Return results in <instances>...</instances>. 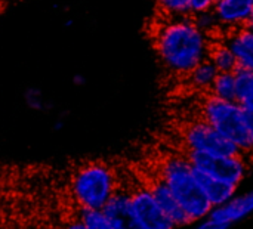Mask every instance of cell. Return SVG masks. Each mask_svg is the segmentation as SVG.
Returning a JSON list of instances; mask_svg holds the SVG:
<instances>
[{"label": "cell", "instance_id": "obj_1", "mask_svg": "<svg viewBox=\"0 0 253 229\" xmlns=\"http://www.w3.org/2000/svg\"><path fill=\"white\" fill-rule=\"evenodd\" d=\"M154 44L162 64L176 76H188L209 58L212 46L211 36L203 33L190 16L165 21L156 31Z\"/></svg>", "mask_w": 253, "mask_h": 229}, {"label": "cell", "instance_id": "obj_2", "mask_svg": "<svg viewBox=\"0 0 253 229\" xmlns=\"http://www.w3.org/2000/svg\"><path fill=\"white\" fill-rule=\"evenodd\" d=\"M159 179L170 190L191 224L211 216L213 207L203 194L199 176L187 155L168 157L160 166Z\"/></svg>", "mask_w": 253, "mask_h": 229}, {"label": "cell", "instance_id": "obj_3", "mask_svg": "<svg viewBox=\"0 0 253 229\" xmlns=\"http://www.w3.org/2000/svg\"><path fill=\"white\" fill-rule=\"evenodd\" d=\"M117 191L116 173L104 163L84 164L71 181V194L80 210H104Z\"/></svg>", "mask_w": 253, "mask_h": 229}, {"label": "cell", "instance_id": "obj_4", "mask_svg": "<svg viewBox=\"0 0 253 229\" xmlns=\"http://www.w3.org/2000/svg\"><path fill=\"white\" fill-rule=\"evenodd\" d=\"M202 120L228 139L243 155L248 157L252 154L246 126V111L237 101H222L212 95L208 96L202 104Z\"/></svg>", "mask_w": 253, "mask_h": 229}, {"label": "cell", "instance_id": "obj_5", "mask_svg": "<svg viewBox=\"0 0 253 229\" xmlns=\"http://www.w3.org/2000/svg\"><path fill=\"white\" fill-rule=\"evenodd\" d=\"M187 157L197 173L231 184L237 188L245 181L249 169L248 157L243 154L221 155L187 153Z\"/></svg>", "mask_w": 253, "mask_h": 229}, {"label": "cell", "instance_id": "obj_6", "mask_svg": "<svg viewBox=\"0 0 253 229\" xmlns=\"http://www.w3.org/2000/svg\"><path fill=\"white\" fill-rule=\"evenodd\" d=\"M182 138L187 153L221 154V155L242 154L228 139L219 135L205 120H196L190 123L185 127Z\"/></svg>", "mask_w": 253, "mask_h": 229}, {"label": "cell", "instance_id": "obj_7", "mask_svg": "<svg viewBox=\"0 0 253 229\" xmlns=\"http://www.w3.org/2000/svg\"><path fill=\"white\" fill-rule=\"evenodd\" d=\"M130 207L139 229H175V224L162 210L150 188L130 192Z\"/></svg>", "mask_w": 253, "mask_h": 229}, {"label": "cell", "instance_id": "obj_8", "mask_svg": "<svg viewBox=\"0 0 253 229\" xmlns=\"http://www.w3.org/2000/svg\"><path fill=\"white\" fill-rule=\"evenodd\" d=\"M219 27L228 31L249 25L253 12V0H215L212 7Z\"/></svg>", "mask_w": 253, "mask_h": 229}, {"label": "cell", "instance_id": "obj_9", "mask_svg": "<svg viewBox=\"0 0 253 229\" xmlns=\"http://www.w3.org/2000/svg\"><path fill=\"white\" fill-rule=\"evenodd\" d=\"M253 215V190L245 194H236L228 203L212 210L211 216L230 228Z\"/></svg>", "mask_w": 253, "mask_h": 229}, {"label": "cell", "instance_id": "obj_10", "mask_svg": "<svg viewBox=\"0 0 253 229\" xmlns=\"http://www.w3.org/2000/svg\"><path fill=\"white\" fill-rule=\"evenodd\" d=\"M102 212L114 229H139L130 207V192L117 191Z\"/></svg>", "mask_w": 253, "mask_h": 229}, {"label": "cell", "instance_id": "obj_11", "mask_svg": "<svg viewBox=\"0 0 253 229\" xmlns=\"http://www.w3.org/2000/svg\"><path fill=\"white\" fill-rule=\"evenodd\" d=\"M225 44L233 50L239 68L253 71V28L246 25L227 33Z\"/></svg>", "mask_w": 253, "mask_h": 229}, {"label": "cell", "instance_id": "obj_12", "mask_svg": "<svg viewBox=\"0 0 253 229\" xmlns=\"http://www.w3.org/2000/svg\"><path fill=\"white\" fill-rule=\"evenodd\" d=\"M154 198L157 200L159 206L162 207V210L168 215V218L175 224V227H185L190 225V219L187 218L184 209L181 207V204L178 203V200L173 197V194L170 192V190L166 187V184L160 179H157L151 187H150Z\"/></svg>", "mask_w": 253, "mask_h": 229}, {"label": "cell", "instance_id": "obj_13", "mask_svg": "<svg viewBox=\"0 0 253 229\" xmlns=\"http://www.w3.org/2000/svg\"><path fill=\"white\" fill-rule=\"evenodd\" d=\"M197 176H199V182L203 190V194L206 195L208 201L211 203L213 209L224 206L237 194V187L231 184H227V182H222V181H218V179H213L200 173H197Z\"/></svg>", "mask_w": 253, "mask_h": 229}, {"label": "cell", "instance_id": "obj_14", "mask_svg": "<svg viewBox=\"0 0 253 229\" xmlns=\"http://www.w3.org/2000/svg\"><path fill=\"white\" fill-rule=\"evenodd\" d=\"M216 76H218V70L209 59H206L202 64H199L193 71H190L187 78L193 89L200 92H208L211 90Z\"/></svg>", "mask_w": 253, "mask_h": 229}, {"label": "cell", "instance_id": "obj_15", "mask_svg": "<svg viewBox=\"0 0 253 229\" xmlns=\"http://www.w3.org/2000/svg\"><path fill=\"white\" fill-rule=\"evenodd\" d=\"M208 59L215 65L218 73H234L239 68V64L233 50L225 44L224 40L221 43H215L211 46Z\"/></svg>", "mask_w": 253, "mask_h": 229}, {"label": "cell", "instance_id": "obj_16", "mask_svg": "<svg viewBox=\"0 0 253 229\" xmlns=\"http://www.w3.org/2000/svg\"><path fill=\"white\" fill-rule=\"evenodd\" d=\"M234 76L237 84L236 101L243 107L246 113H253V71L237 68Z\"/></svg>", "mask_w": 253, "mask_h": 229}, {"label": "cell", "instance_id": "obj_17", "mask_svg": "<svg viewBox=\"0 0 253 229\" xmlns=\"http://www.w3.org/2000/svg\"><path fill=\"white\" fill-rule=\"evenodd\" d=\"M211 95L222 101H236L237 84L234 73H218L211 87Z\"/></svg>", "mask_w": 253, "mask_h": 229}, {"label": "cell", "instance_id": "obj_18", "mask_svg": "<svg viewBox=\"0 0 253 229\" xmlns=\"http://www.w3.org/2000/svg\"><path fill=\"white\" fill-rule=\"evenodd\" d=\"M24 102L27 105V108H30L31 111H36V113H44L49 110V99L46 98V95L43 93L42 89L36 87V86H31V87H27L24 90Z\"/></svg>", "mask_w": 253, "mask_h": 229}, {"label": "cell", "instance_id": "obj_19", "mask_svg": "<svg viewBox=\"0 0 253 229\" xmlns=\"http://www.w3.org/2000/svg\"><path fill=\"white\" fill-rule=\"evenodd\" d=\"M157 4L168 18L191 16L188 0H157Z\"/></svg>", "mask_w": 253, "mask_h": 229}, {"label": "cell", "instance_id": "obj_20", "mask_svg": "<svg viewBox=\"0 0 253 229\" xmlns=\"http://www.w3.org/2000/svg\"><path fill=\"white\" fill-rule=\"evenodd\" d=\"M79 219L86 229H114L102 210H80Z\"/></svg>", "mask_w": 253, "mask_h": 229}, {"label": "cell", "instance_id": "obj_21", "mask_svg": "<svg viewBox=\"0 0 253 229\" xmlns=\"http://www.w3.org/2000/svg\"><path fill=\"white\" fill-rule=\"evenodd\" d=\"M193 19L196 21L197 27H199L203 33H206L208 36L216 33V31L221 28V27H219V22H218V19H216V16H215V13H213V10H206V12L197 13V15H194Z\"/></svg>", "mask_w": 253, "mask_h": 229}, {"label": "cell", "instance_id": "obj_22", "mask_svg": "<svg viewBox=\"0 0 253 229\" xmlns=\"http://www.w3.org/2000/svg\"><path fill=\"white\" fill-rule=\"evenodd\" d=\"M193 229H230L228 225L219 222L218 219L212 218V216H208L199 222H196V225L193 227Z\"/></svg>", "mask_w": 253, "mask_h": 229}, {"label": "cell", "instance_id": "obj_23", "mask_svg": "<svg viewBox=\"0 0 253 229\" xmlns=\"http://www.w3.org/2000/svg\"><path fill=\"white\" fill-rule=\"evenodd\" d=\"M190 3V12L191 15H197L206 10H212L215 0H188Z\"/></svg>", "mask_w": 253, "mask_h": 229}, {"label": "cell", "instance_id": "obj_24", "mask_svg": "<svg viewBox=\"0 0 253 229\" xmlns=\"http://www.w3.org/2000/svg\"><path fill=\"white\" fill-rule=\"evenodd\" d=\"M246 126H248V136L253 154V113H246Z\"/></svg>", "mask_w": 253, "mask_h": 229}, {"label": "cell", "instance_id": "obj_25", "mask_svg": "<svg viewBox=\"0 0 253 229\" xmlns=\"http://www.w3.org/2000/svg\"><path fill=\"white\" fill-rule=\"evenodd\" d=\"M62 229H86L84 228V225H83V222L77 218V219H74V221H70V222H67L65 225H64V228Z\"/></svg>", "mask_w": 253, "mask_h": 229}, {"label": "cell", "instance_id": "obj_26", "mask_svg": "<svg viewBox=\"0 0 253 229\" xmlns=\"http://www.w3.org/2000/svg\"><path fill=\"white\" fill-rule=\"evenodd\" d=\"M73 83H74L76 86H83V84L86 83V78H84L82 74H76V76L73 77Z\"/></svg>", "mask_w": 253, "mask_h": 229}, {"label": "cell", "instance_id": "obj_27", "mask_svg": "<svg viewBox=\"0 0 253 229\" xmlns=\"http://www.w3.org/2000/svg\"><path fill=\"white\" fill-rule=\"evenodd\" d=\"M249 27H252L253 28V12H252V16H251V21H249Z\"/></svg>", "mask_w": 253, "mask_h": 229}, {"label": "cell", "instance_id": "obj_28", "mask_svg": "<svg viewBox=\"0 0 253 229\" xmlns=\"http://www.w3.org/2000/svg\"><path fill=\"white\" fill-rule=\"evenodd\" d=\"M0 1H3V0H0Z\"/></svg>", "mask_w": 253, "mask_h": 229}]
</instances>
